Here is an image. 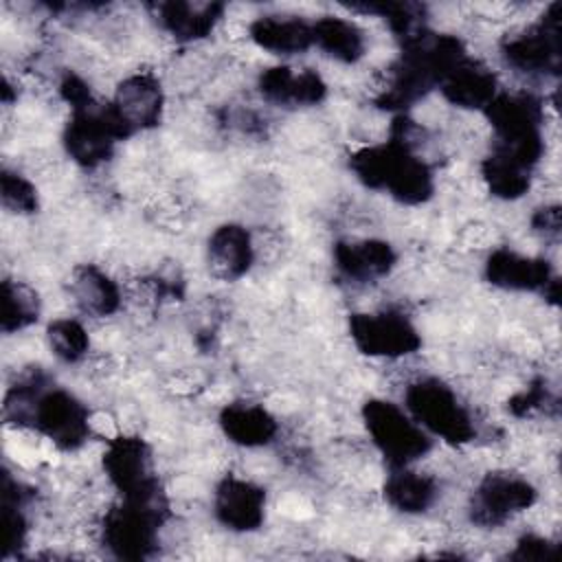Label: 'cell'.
Wrapping results in <instances>:
<instances>
[{
    "label": "cell",
    "mask_w": 562,
    "mask_h": 562,
    "mask_svg": "<svg viewBox=\"0 0 562 562\" xmlns=\"http://www.w3.org/2000/svg\"><path fill=\"white\" fill-rule=\"evenodd\" d=\"M417 125L404 114L391 123V138L382 145H371L349 158L356 178L375 191H386L402 204H422L432 191V171L415 154Z\"/></svg>",
    "instance_id": "6da1fadb"
},
{
    "label": "cell",
    "mask_w": 562,
    "mask_h": 562,
    "mask_svg": "<svg viewBox=\"0 0 562 562\" xmlns=\"http://www.w3.org/2000/svg\"><path fill=\"white\" fill-rule=\"evenodd\" d=\"M4 415L18 426H31L61 450H77L90 437V413L70 391L55 386L42 371L22 375L9 389Z\"/></svg>",
    "instance_id": "7a4b0ae2"
},
{
    "label": "cell",
    "mask_w": 562,
    "mask_h": 562,
    "mask_svg": "<svg viewBox=\"0 0 562 562\" xmlns=\"http://www.w3.org/2000/svg\"><path fill=\"white\" fill-rule=\"evenodd\" d=\"M404 408L428 435L441 437L448 443L461 446L476 435L468 406L450 384L437 378H419L411 382L404 391Z\"/></svg>",
    "instance_id": "3957f363"
},
{
    "label": "cell",
    "mask_w": 562,
    "mask_h": 562,
    "mask_svg": "<svg viewBox=\"0 0 562 562\" xmlns=\"http://www.w3.org/2000/svg\"><path fill=\"white\" fill-rule=\"evenodd\" d=\"M362 422L389 468H406L430 452V435L406 413V408L373 397L362 406Z\"/></svg>",
    "instance_id": "277c9868"
},
{
    "label": "cell",
    "mask_w": 562,
    "mask_h": 562,
    "mask_svg": "<svg viewBox=\"0 0 562 562\" xmlns=\"http://www.w3.org/2000/svg\"><path fill=\"white\" fill-rule=\"evenodd\" d=\"M103 472L121 501L151 505L162 503L151 450L140 437L110 439L103 452Z\"/></svg>",
    "instance_id": "5b68a950"
},
{
    "label": "cell",
    "mask_w": 562,
    "mask_h": 562,
    "mask_svg": "<svg viewBox=\"0 0 562 562\" xmlns=\"http://www.w3.org/2000/svg\"><path fill=\"white\" fill-rule=\"evenodd\" d=\"M165 505L130 503L105 512L101 522V540L116 558L140 560L147 558L158 544V525L162 522Z\"/></svg>",
    "instance_id": "8992f818"
},
{
    "label": "cell",
    "mask_w": 562,
    "mask_h": 562,
    "mask_svg": "<svg viewBox=\"0 0 562 562\" xmlns=\"http://www.w3.org/2000/svg\"><path fill=\"white\" fill-rule=\"evenodd\" d=\"M127 138L119 125L110 103H90L86 108L70 110V119L64 130L66 154L81 167H99L105 162L114 145Z\"/></svg>",
    "instance_id": "52a82bcc"
},
{
    "label": "cell",
    "mask_w": 562,
    "mask_h": 562,
    "mask_svg": "<svg viewBox=\"0 0 562 562\" xmlns=\"http://www.w3.org/2000/svg\"><path fill=\"white\" fill-rule=\"evenodd\" d=\"M349 334L356 349L373 358H404L422 345L417 327L397 310L351 314Z\"/></svg>",
    "instance_id": "ba28073f"
},
{
    "label": "cell",
    "mask_w": 562,
    "mask_h": 562,
    "mask_svg": "<svg viewBox=\"0 0 562 562\" xmlns=\"http://www.w3.org/2000/svg\"><path fill=\"white\" fill-rule=\"evenodd\" d=\"M536 487L525 476L514 472H490L479 481L468 514L474 525L494 529L529 509L536 503Z\"/></svg>",
    "instance_id": "9c48e42d"
},
{
    "label": "cell",
    "mask_w": 562,
    "mask_h": 562,
    "mask_svg": "<svg viewBox=\"0 0 562 562\" xmlns=\"http://www.w3.org/2000/svg\"><path fill=\"white\" fill-rule=\"evenodd\" d=\"M558 4H551L540 22L505 37L501 50L507 61L518 72L525 75H558L560 68V20Z\"/></svg>",
    "instance_id": "30bf717a"
},
{
    "label": "cell",
    "mask_w": 562,
    "mask_h": 562,
    "mask_svg": "<svg viewBox=\"0 0 562 562\" xmlns=\"http://www.w3.org/2000/svg\"><path fill=\"white\" fill-rule=\"evenodd\" d=\"M162 88L160 81L151 72H134L127 75L114 92V99L110 101V108L121 123L125 136L140 130H149L158 125L162 114Z\"/></svg>",
    "instance_id": "8fae6325"
},
{
    "label": "cell",
    "mask_w": 562,
    "mask_h": 562,
    "mask_svg": "<svg viewBox=\"0 0 562 562\" xmlns=\"http://www.w3.org/2000/svg\"><path fill=\"white\" fill-rule=\"evenodd\" d=\"M213 514L231 531H255L266 518V492L248 479L228 474L215 487Z\"/></svg>",
    "instance_id": "7c38bea8"
},
{
    "label": "cell",
    "mask_w": 562,
    "mask_h": 562,
    "mask_svg": "<svg viewBox=\"0 0 562 562\" xmlns=\"http://www.w3.org/2000/svg\"><path fill=\"white\" fill-rule=\"evenodd\" d=\"M257 90L263 101L279 108H307L316 105L327 94V83L312 68L270 66L257 79Z\"/></svg>",
    "instance_id": "4fadbf2b"
},
{
    "label": "cell",
    "mask_w": 562,
    "mask_h": 562,
    "mask_svg": "<svg viewBox=\"0 0 562 562\" xmlns=\"http://www.w3.org/2000/svg\"><path fill=\"white\" fill-rule=\"evenodd\" d=\"M485 279L507 292H544L558 277L544 257H527L509 248H496L485 261Z\"/></svg>",
    "instance_id": "5bb4252c"
},
{
    "label": "cell",
    "mask_w": 562,
    "mask_h": 562,
    "mask_svg": "<svg viewBox=\"0 0 562 562\" xmlns=\"http://www.w3.org/2000/svg\"><path fill=\"white\" fill-rule=\"evenodd\" d=\"M334 261L338 272L356 283H369L386 277L397 255L384 239H342L334 246Z\"/></svg>",
    "instance_id": "9a60e30c"
},
{
    "label": "cell",
    "mask_w": 562,
    "mask_h": 562,
    "mask_svg": "<svg viewBox=\"0 0 562 562\" xmlns=\"http://www.w3.org/2000/svg\"><path fill=\"white\" fill-rule=\"evenodd\" d=\"M206 259L211 274L220 281H235L244 277L255 261V241L241 224L217 226L206 244Z\"/></svg>",
    "instance_id": "2e32d148"
},
{
    "label": "cell",
    "mask_w": 562,
    "mask_h": 562,
    "mask_svg": "<svg viewBox=\"0 0 562 562\" xmlns=\"http://www.w3.org/2000/svg\"><path fill=\"white\" fill-rule=\"evenodd\" d=\"M439 88L448 103L463 110H485L498 94L496 75L468 55L448 72Z\"/></svg>",
    "instance_id": "e0dca14e"
},
{
    "label": "cell",
    "mask_w": 562,
    "mask_h": 562,
    "mask_svg": "<svg viewBox=\"0 0 562 562\" xmlns=\"http://www.w3.org/2000/svg\"><path fill=\"white\" fill-rule=\"evenodd\" d=\"M248 37L272 55H301L314 46L312 22L299 15H259L250 22Z\"/></svg>",
    "instance_id": "ac0fdd59"
},
{
    "label": "cell",
    "mask_w": 562,
    "mask_h": 562,
    "mask_svg": "<svg viewBox=\"0 0 562 562\" xmlns=\"http://www.w3.org/2000/svg\"><path fill=\"white\" fill-rule=\"evenodd\" d=\"M151 9L158 26L178 42L206 37L224 11V7L215 2H158Z\"/></svg>",
    "instance_id": "d6986e66"
},
{
    "label": "cell",
    "mask_w": 562,
    "mask_h": 562,
    "mask_svg": "<svg viewBox=\"0 0 562 562\" xmlns=\"http://www.w3.org/2000/svg\"><path fill=\"white\" fill-rule=\"evenodd\" d=\"M70 296L83 314L94 318H105L114 314L123 301L119 283L92 263H83L72 270Z\"/></svg>",
    "instance_id": "ffe728a7"
},
{
    "label": "cell",
    "mask_w": 562,
    "mask_h": 562,
    "mask_svg": "<svg viewBox=\"0 0 562 562\" xmlns=\"http://www.w3.org/2000/svg\"><path fill=\"white\" fill-rule=\"evenodd\" d=\"M220 428L233 443L244 448L266 446L279 432V424L270 411L250 402H233L224 406L220 413Z\"/></svg>",
    "instance_id": "44dd1931"
},
{
    "label": "cell",
    "mask_w": 562,
    "mask_h": 562,
    "mask_svg": "<svg viewBox=\"0 0 562 562\" xmlns=\"http://www.w3.org/2000/svg\"><path fill=\"white\" fill-rule=\"evenodd\" d=\"M439 496V483L432 474L406 468H393L384 481L386 503L402 514H422Z\"/></svg>",
    "instance_id": "7402d4cb"
},
{
    "label": "cell",
    "mask_w": 562,
    "mask_h": 562,
    "mask_svg": "<svg viewBox=\"0 0 562 562\" xmlns=\"http://www.w3.org/2000/svg\"><path fill=\"white\" fill-rule=\"evenodd\" d=\"M312 40L314 46L340 64L358 61L367 48L364 31L356 22L338 15H323L314 20Z\"/></svg>",
    "instance_id": "603a6c76"
},
{
    "label": "cell",
    "mask_w": 562,
    "mask_h": 562,
    "mask_svg": "<svg viewBox=\"0 0 562 562\" xmlns=\"http://www.w3.org/2000/svg\"><path fill=\"white\" fill-rule=\"evenodd\" d=\"M481 176L490 189L492 195L501 200H518L529 191L531 184V171L505 160L501 156L487 154L481 162Z\"/></svg>",
    "instance_id": "cb8c5ba5"
},
{
    "label": "cell",
    "mask_w": 562,
    "mask_h": 562,
    "mask_svg": "<svg viewBox=\"0 0 562 562\" xmlns=\"http://www.w3.org/2000/svg\"><path fill=\"white\" fill-rule=\"evenodd\" d=\"M40 316V299L33 288L20 281H2V331H20L33 325Z\"/></svg>",
    "instance_id": "d4e9b609"
},
{
    "label": "cell",
    "mask_w": 562,
    "mask_h": 562,
    "mask_svg": "<svg viewBox=\"0 0 562 562\" xmlns=\"http://www.w3.org/2000/svg\"><path fill=\"white\" fill-rule=\"evenodd\" d=\"M46 340L50 353L66 364L83 360L90 349V336L86 327L75 318H55L46 327Z\"/></svg>",
    "instance_id": "484cf974"
},
{
    "label": "cell",
    "mask_w": 562,
    "mask_h": 562,
    "mask_svg": "<svg viewBox=\"0 0 562 562\" xmlns=\"http://www.w3.org/2000/svg\"><path fill=\"white\" fill-rule=\"evenodd\" d=\"M0 182H2V204L7 211L20 213V215H29L37 211V204H40L37 189L26 176L4 167Z\"/></svg>",
    "instance_id": "4316f807"
},
{
    "label": "cell",
    "mask_w": 562,
    "mask_h": 562,
    "mask_svg": "<svg viewBox=\"0 0 562 562\" xmlns=\"http://www.w3.org/2000/svg\"><path fill=\"white\" fill-rule=\"evenodd\" d=\"M509 558L512 560H553L555 542L540 533H525L518 538Z\"/></svg>",
    "instance_id": "83f0119b"
},
{
    "label": "cell",
    "mask_w": 562,
    "mask_h": 562,
    "mask_svg": "<svg viewBox=\"0 0 562 562\" xmlns=\"http://www.w3.org/2000/svg\"><path fill=\"white\" fill-rule=\"evenodd\" d=\"M531 228L536 233H540L544 239H558L560 235V209L558 204H549V206H542L533 213L531 217Z\"/></svg>",
    "instance_id": "f1b7e54d"
}]
</instances>
